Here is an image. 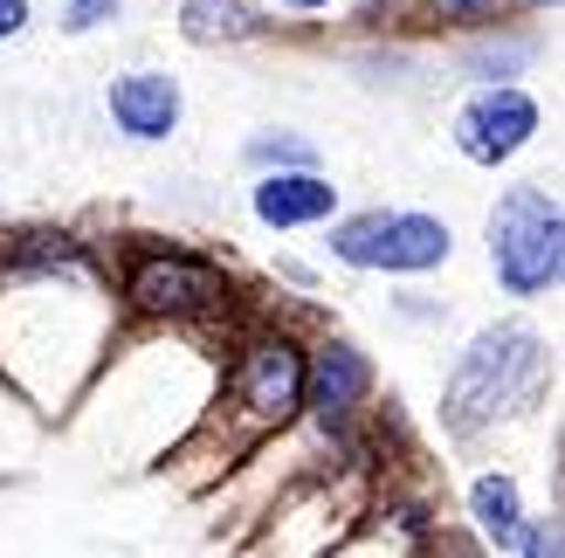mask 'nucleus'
<instances>
[{
  "label": "nucleus",
  "instance_id": "nucleus-1",
  "mask_svg": "<svg viewBox=\"0 0 565 558\" xmlns=\"http://www.w3.org/2000/svg\"><path fill=\"white\" fill-rule=\"evenodd\" d=\"M545 379H552V345L539 324H524V318L483 324L441 386V428L456 441H469L497 421H518V414L539 407Z\"/></svg>",
  "mask_w": 565,
  "mask_h": 558
},
{
  "label": "nucleus",
  "instance_id": "nucleus-2",
  "mask_svg": "<svg viewBox=\"0 0 565 558\" xmlns=\"http://www.w3.org/2000/svg\"><path fill=\"white\" fill-rule=\"evenodd\" d=\"M490 269L503 297H552L565 283V207L545 180L503 186L490 207Z\"/></svg>",
  "mask_w": 565,
  "mask_h": 558
},
{
  "label": "nucleus",
  "instance_id": "nucleus-3",
  "mask_svg": "<svg viewBox=\"0 0 565 558\" xmlns=\"http://www.w3.org/2000/svg\"><path fill=\"white\" fill-rule=\"evenodd\" d=\"M324 248L331 262L365 276H428L456 256V228L420 207H365V214H331Z\"/></svg>",
  "mask_w": 565,
  "mask_h": 558
},
{
  "label": "nucleus",
  "instance_id": "nucleus-4",
  "mask_svg": "<svg viewBox=\"0 0 565 558\" xmlns=\"http://www.w3.org/2000/svg\"><path fill=\"white\" fill-rule=\"evenodd\" d=\"M118 297L131 318H152V324H201L221 318L235 303V283L214 256H193V248H131L125 269H118Z\"/></svg>",
  "mask_w": 565,
  "mask_h": 558
},
{
  "label": "nucleus",
  "instance_id": "nucleus-5",
  "mask_svg": "<svg viewBox=\"0 0 565 558\" xmlns=\"http://www.w3.org/2000/svg\"><path fill=\"white\" fill-rule=\"evenodd\" d=\"M539 131H545V110L524 83H469V97L456 104V118H448V146L469 165L497 173V165H511L539 146Z\"/></svg>",
  "mask_w": 565,
  "mask_h": 558
},
{
  "label": "nucleus",
  "instance_id": "nucleus-6",
  "mask_svg": "<svg viewBox=\"0 0 565 558\" xmlns=\"http://www.w3.org/2000/svg\"><path fill=\"white\" fill-rule=\"evenodd\" d=\"M297 400H303V345L276 324L248 331L228 358V407L248 428H282L297 421Z\"/></svg>",
  "mask_w": 565,
  "mask_h": 558
},
{
  "label": "nucleus",
  "instance_id": "nucleus-7",
  "mask_svg": "<svg viewBox=\"0 0 565 558\" xmlns=\"http://www.w3.org/2000/svg\"><path fill=\"white\" fill-rule=\"evenodd\" d=\"M365 400H373V358H365L352 339H324V345L303 352V400H297V414H310L331 441L352 434Z\"/></svg>",
  "mask_w": 565,
  "mask_h": 558
},
{
  "label": "nucleus",
  "instance_id": "nucleus-8",
  "mask_svg": "<svg viewBox=\"0 0 565 558\" xmlns=\"http://www.w3.org/2000/svg\"><path fill=\"white\" fill-rule=\"evenodd\" d=\"M104 118L118 138H131V146H166L180 125H186V83L173 69H118L104 83Z\"/></svg>",
  "mask_w": 565,
  "mask_h": 558
},
{
  "label": "nucleus",
  "instance_id": "nucleus-9",
  "mask_svg": "<svg viewBox=\"0 0 565 558\" xmlns=\"http://www.w3.org/2000/svg\"><path fill=\"white\" fill-rule=\"evenodd\" d=\"M248 214L269 235H297V228H324L338 214V186L324 180V165H290V173H256L248 186Z\"/></svg>",
  "mask_w": 565,
  "mask_h": 558
},
{
  "label": "nucleus",
  "instance_id": "nucleus-10",
  "mask_svg": "<svg viewBox=\"0 0 565 558\" xmlns=\"http://www.w3.org/2000/svg\"><path fill=\"white\" fill-rule=\"evenodd\" d=\"M448 63H456V76H469V83H518V76H531V63H539V35L518 28V14H511V21H490V28L456 35Z\"/></svg>",
  "mask_w": 565,
  "mask_h": 558
},
{
  "label": "nucleus",
  "instance_id": "nucleus-11",
  "mask_svg": "<svg viewBox=\"0 0 565 558\" xmlns=\"http://www.w3.org/2000/svg\"><path fill=\"white\" fill-rule=\"evenodd\" d=\"M173 28H180V42H193V49H248V42L276 35V21H269L263 0H180Z\"/></svg>",
  "mask_w": 565,
  "mask_h": 558
},
{
  "label": "nucleus",
  "instance_id": "nucleus-12",
  "mask_svg": "<svg viewBox=\"0 0 565 558\" xmlns=\"http://www.w3.org/2000/svg\"><path fill=\"white\" fill-rule=\"evenodd\" d=\"M373 28H435V35H469V28L511 21V0H365Z\"/></svg>",
  "mask_w": 565,
  "mask_h": 558
},
{
  "label": "nucleus",
  "instance_id": "nucleus-13",
  "mask_svg": "<svg viewBox=\"0 0 565 558\" xmlns=\"http://www.w3.org/2000/svg\"><path fill=\"white\" fill-rule=\"evenodd\" d=\"M469 517L497 551H518V532H524V496H518V476H476L469 483Z\"/></svg>",
  "mask_w": 565,
  "mask_h": 558
},
{
  "label": "nucleus",
  "instance_id": "nucleus-14",
  "mask_svg": "<svg viewBox=\"0 0 565 558\" xmlns=\"http://www.w3.org/2000/svg\"><path fill=\"white\" fill-rule=\"evenodd\" d=\"M242 165L248 173H290V165H324V152H318V138H303L290 125H263L242 138Z\"/></svg>",
  "mask_w": 565,
  "mask_h": 558
},
{
  "label": "nucleus",
  "instance_id": "nucleus-15",
  "mask_svg": "<svg viewBox=\"0 0 565 558\" xmlns=\"http://www.w3.org/2000/svg\"><path fill=\"white\" fill-rule=\"evenodd\" d=\"M269 21H303V28H331V21H365V0H263Z\"/></svg>",
  "mask_w": 565,
  "mask_h": 558
},
{
  "label": "nucleus",
  "instance_id": "nucleus-16",
  "mask_svg": "<svg viewBox=\"0 0 565 558\" xmlns=\"http://www.w3.org/2000/svg\"><path fill=\"white\" fill-rule=\"evenodd\" d=\"M118 21H125V0H63V8H55V28H63L70 42L104 35V28H118Z\"/></svg>",
  "mask_w": 565,
  "mask_h": 558
},
{
  "label": "nucleus",
  "instance_id": "nucleus-17",
  "mask_svg": "<svg viewBox=\"0 0 565 558\" xmlns=\"http://www.w3.org/2000/svg\"><path fill=\"white\" fill-rule=\"evenodd\" d=\"M518 551H524V558H565V551H558V517H524Z\"/></svg>",
  "mask_w": 565,
  "mask_h": 558
},
{
  "label": "nucleus",
  "instance_id": "nucleus-18",
  "mask_svg": "<svg viewBox=\"0 0 565 558\" xmlns=\"http://www.w3.org/2000/svg\"><path fill=\"white\" fill-rule=\"evenodd\" d=\"M28 28H35V0H0V49L21 42Z\"/></svg>",
  "mask_w": 565,
  "mask_h": 558
},
{
  "label": "nucleus",
  "instance_id": "nucleus-19",
  "mask_svg": "<svg viewBox=\"0 0 565 558\" xmlns=\"http://www.w3.org/2000/svg\"><path fill=\"white\" fill-rule=\"evenodd\" d=\"M565 0H511V14H531V21H558Z\"/></svg>",
  "mask_w": 565,
  "mask_h": 558
}]
</instances>
